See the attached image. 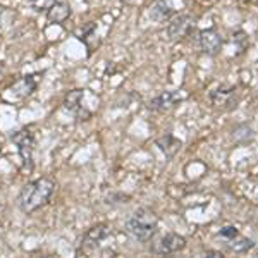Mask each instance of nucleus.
<instances>
[{
    "label": "nucleus",
    "instance_id": "17",
    "mask_svg": "<svg viewBox=\"0 0 258 258\" xmlns=\"http://www.w3.org/2000/svg\"><path fill=\"white\" fill-rule=\"evenodd\" d=\"M236 236H239V231H238L236 227L227 226V227H222V229H220V238H224L226 241L232 239V238H236Z\"/></svg>",
    "mask_w": 258,
    "mask_h": 258
},
{
    "label": "nucleus",
    "instance_id": "16",
    "mask_svg": "<svg viewBox=\"0 0 258 258\" xmlns=\"http://www.w3.org/2000/svg\"><path fill=\"white\" fill-rule=\"evenodd\" d=\"M57 0H28V4L35 9L36 12H41V11H48L50 7L55 4Z\"/></svg>",
    "mask_w": 258,
    "mask_h": 258
},
{
    "label": "nucleus",
    "instance_id": "7",
    "mask_svg": "<svg viewBox=\"0 0 258 258\" xmlns=\"http://www.w3.org/2000/svg\"><path fill=\"white\" fill-rule=\"evenodd\" d=\"M181 100H182V97L179 93H176V91H164V93H160L159 97L150 100L148 107L157 112H165V110H170L172 107H176V103L181 102Z\"/></svg>",
    "mask_w": 258,
    "mask_h": 258
},
{
    "label": "nucleus",
    "instance_id": "11",
    "mask_svg": "<svg viewBox=\"0 0 258 258\" xmlns=\"http://www.w3.org/2000/svg\"><path fill=\"white\" fill-rule=\"evenodd\" d=\"M155 143H157V147H159L162 152L165 153V157H167V159H172V157H176V153L182 147L181 141H179L177 138H174L170 133H167V135H164V136H160V138H157Z\"/></svg>",
    "mask_w": 258,
    "mask_h": 258
},
{
    "label": "nucleus",
    "instance_id": "2",
    "mask_svg": "<svg viewBox=\"0 0 258 258\" xmlns=\"http://www.w3.org/2000/svg\"><path fill=\"white\" fill-rule=\"evenodd\" d=\"M127 232L138 241H150L157 234L159 219L148 209H138L126 222Z\"/></svg>",
    "mask_w": 258,
    "mask_h": 258
},
{
    "label": "nucleus",
    "instance_id": "14",
    "mask_svg": "<svg viewBox=\"0 0 258 258\" xmlns=\"http://www.w3.org/2000/svg\"><path fill=\"white\" fill-rule=\"evenodd\" d=\"M170 16H172V9H170V6L165 0H157V2L150 7V18L159 21V23L169 19Z\"/></svg>",
    "mask_w": 258,
    "mask_h": 258
},
{
    "label": "nucleus",
    "instance_id": "9",
    "mask_svg": "<svg viewBox=\"0 0 258 258\" xmlns=\"http://www.w3.org/2000/svg\"><path fill=\"white\" fill-rule=\"evenodd\" d=\"M200 47L205 53L209 55H215L219 53L220 47H222V40H220V35L215 30H205L200 33Z\"/></svg>",
    "mask_w": 258,
    "mask_h": 258
},
{
    "label": "nucleus",
    "instance_id": "5",
    "mask_svg": "<svg viewBox=\"0 0 258 258\" xmlns=\"http://www.w3.org/2000/svg\"><path fill=\"white\" fill-rule=\"evenodd\" d=\"M210 98H212V103H214L217 109L231 110L238 105L239 93H238V88H234V86H222V88L212 91Z\"/></svg>",
    "mask_w": 258,
    "mask_h": 258
},
{
    "label": "nucleus",
    "instance_id": "6",
    "mask_svg": "<svg viewBox=\"0 0 258 258\" xmlns=\"http://www.w3.org/2000/svg\"><path fill=\"white\" fill-rule=\"evenodd\" d=\"M85 95H86V90H73V91H69L68 97L64 100V109L73 112L78 119H83V120L91 117V110H88L83 105Z\"/></svg>",
    "mask_w": 258,
    "mask_h": 258
},
{
    "label": "nucleus",
    "instance_id": "1",
    "mask_svg": "<svg viewBox=\"0 0 258 258\" xmlns=\"http://www.w3.org/2000/svg\"><path fill=\"white\" fill-rule=\"evenodd\" d=\"M53 191H55V182L48 177H40L36 181L28 182L18 197V207L24 214H31L40 207L47 205Z\"/></svg>",
    "mask_w": 258,
    "mask_h": 258
},
{
    "label": "nucleus",
    "instance_id": "8",
    "mask_svg": "<svg viewBox=\"0 0 258 258\" xmlns=\"http://www.w3.org/2000/svg\"><path fill=\"white\" fill-rule=\"evenodd\" d=\"M110 234V229L105 224H98V226L91 227L88 232L85 234V239H83V248L85 249H95L102 243L103 239H107Z\"/></svg>",
    "mask_w": 258,
    "mask_h": 258
},
{
    "label": "nucleus",
    "instance_id": "4",
    "mask_svg": "<svg viewBox=\"0 0 258 258\" xmlns=\"http://www.w3.org/2000/svg\"><path fill=\"white\" fill-rule=\"evenodd\" d=\"M186 248V239L176 232H169V234L162 236L152 244V253L155 255H172L181 249Z\"/></svg>",
    "mask_w": 258,
    "mask_h": 258
},
{
    "label": "nucleus",
    "instance_id": "12",
    "mask_svg": "<svg viewBox=\"0 0 258 258\" xmlns=\"http://www.w3.org/2000/svg\"><path fill=\"white\" fill-rule=\"evenodd\" d=\"M69 16H71V7L66 2H60V4L55 2L48 9V21H50V23L62 24L66 19L69 18Z\"/></svg>",
    "mask_w": 258,
    "mask_h": 258
},
{
    "label": "nucleus",
    "instance_id": "15",
    "mask_svg": "<svg viewBox=\"0 0 258 258\" xmlns=\"http://www.w3.org/2000/svg\"><path fill=\"white\" fill-rule=\"evenodd\" d=\"M227 243V248L232 249V251H238V253H243V251H248V249L253 248V241L251 239H246L243 236H236V238L226 241Z\"/></svg>",
    "mask_w": 258,
    "mask_h": 258
},
{
    "label": "nucleus",
    "instance_id": "13",
    "mask_svg": "<svg viewBox=\"0 0 258 258\" xmlns=\"http://www.w3.org/2000/svg\"><path fill=\"white\" fill-rule=\"evenodd\" d=\"M35 88H36V83L33 80V76H26L16 83V85L11 88V91L16 95V97L24 98V97H28V95H31L33 91H35Z\"/></svg>",
    "mask_w": 258,
    "mask_h": 258
},
{
    "label": "nucleus",
    "instance_id": "10",
    "mask_svg": "<svg viewBox=\"0 0 258 258\" xmlns=\"http://www.w3.org/2000/svg\"><path fill=\"white\" fill-rule=\"evenodd\" d=\"M191 26H193V18H191V16H186V14L177 16V18L174 19L172 23L169 24V28H167L169 38L170 40L181 38V36H184L186 33H188V30Z\"/></svg>",
    "mask_w": 258,
    "mask_h": 258
},
{
    "label": "nucleus",
    "instance_id": "3",
    "mask_svg": "<svg viewBox=\"0 0 258 258\" xmlns=\"http://www.w3.org/2000/svg\"><path fill=\"white\" fill-rule=\"evenodd\" d=\"M12 141L18 147L19 157L23 160V167L31 170L33 169V150H35V138L33 133L28 129H21V131L12 135Z\"/></svg>",
    "mask_w": 258,
    "mask_h": 258
}]
</instances>
